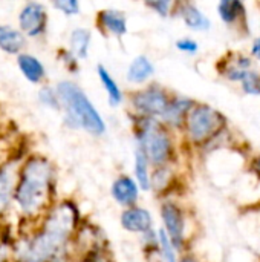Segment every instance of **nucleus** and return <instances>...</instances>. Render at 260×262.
<instances>
[{"instance_id":"nucleus-26","label":"nucleus","mask_w":260,"mask_h":262,"mask_svg":"<svg viewBox=\"0 0 260 262\" xmlns=\"http://www.w3.org/2000/svg\"><path fill=\"white\" fill-rule=\"evenodd\" d=\"M147 6L153 8V9H155L158 14H161V15H167L169 8L172 6V3L167 2V0H156V2H147Z\"/></svg>"},{"instance_id":"nucleus-8","label":"nucleus","mask_w":260,"mask_h":262,"mask_svg":"<svg viewBox=\"0 0 260 262\" xmlns=\"http://www.w3.org/2000/svg\"><path fill=\"white\" fill-rule=\"evenodd\" d=\"M162 220L173 247H181L184 241V218L182 212L172 203L162 206Z\"/></svg>"},{"instance_id":"nucleus-29","label":"nucleus","mask_w":260,"mask_h":262,"mask_svg":"<svg viewBox=\"0 0 260 262\" xmlns=\"http://www.w3.org/2000/svg\"><path fill=\"white\" fill-rule=\"evenodd\" d=\"M254 166H256L257 172H259V173H260V158H257V160H256V164H254Z\"/></svg>"},{"instance_id":"nucleus-23","label":"nucleus","mask_w":260,"mask_h":262,"mask_svg":"<svg viewBox=\"0 0 260 262\" xmlns=\"http://www.w3.org/2000/svg\"><path fill=\"white\" fill-rule=\"evenodd\" d=\"M244 91L251 95H260V75L256 72H247L242 80Z\"/></svg>"},{"instance_id":"nucleus-18","label":"nucleus","mask_w":260,"mask_h":262,"mask_svg":"<svg viewBox=\"0 0 260 262\" xmlns=\"http://www.w3.org/2000/svg\"><path fill=\"white\" fill-rule=\"evenodd\" d=\"M192 104H193V103H192L190 100H185V98L173 101V103L169 106L167 112L164 114L166 120H167L170 124L179 126V124L184 121V117H185V115H187V112L190 111Z\"/></svg>"},{"instance_id":"nucleus-2","label":"nucleus","mask_w":260,"mask_h":262,"mask_svg":"<svg viewBox=\"0 0 260 262\" xmlns=\"http://www.w3.org/2000/svg\"><path fill=\"white\" fill-rule=\"evenodd\" d=\"M52 183V167L46 158H29L18 175L15 189V203L21 213L34 216L43 210L48 203Z\"/></svg>"},{"instance_id":"nucleus-25","label":"nucleus","mask_w":260,"mask_h":262,"mask_svg":"<svg viewBox=\"0 0 260 262\" xmlns=\"http://www.w3.org/2000/svg\"><path fill=\"white\" fill-rule=\"evenodd\" d=\"M40 100L44 104L51 106V107H58L60 106V98H58L57 91H52L49 88H44V89L40 91Z\"/></svg>"},{"instance_id":"nucleus-5","label":"nucleus","mask_w":260,"mask_h":262,"mask_svg":"<svg viewBox=\"0 0 260 262\" xmlns=\"http://www.w3.org/2000/svg\"><path fill=\"white\" fill-rule=\"evenodd\" d=\"M222 123V117L208 106H198L190 111L187 118L188 135L193 141L199 143L213 135Z\"/></svg>"},{"instance_id":"nucleus-20","label":"nucleus","mask_w":260,"mask_h":262,"mask_svg":"<svg viewBox=\"0 0 260 262\" xmlns=\"http://www.w3.org/2000/svg\"><path fill=\"white\" fill-rule=\"evenodd\" d=\"M147 160H149V157L146 155V152L143 149H138L135 152V175H136V180H138V183L141 184V187L144 190H147L150 187Z\"/></svg>"},{"instance_id":"nucleus-12","label":"nucleus","mask_w":260,"mask_h":262,"mask_svg":"<svg viewBox=\"0 0 260 262\" xmlns=\"http://www.w3.org/2000/svg\"><path fill=\"white\" fill-rule=\"evenodd\" d=\"M25 46V37L23 34L9 26V25H0V49L8 54H18Z\"/></svg>"},{"instance_id":"nucleus-1","label":"nucleus","mask_w":260,"mask_h":262,"mask_svg":"<svg viewBox=\"0 0 260 262\" xmlns=\"http://www.w3.org/2000/svg\"><path fill=\"white\" fill-rule=\"evenodd\" d=\"M77 224V210L72 204L63 203L57 206L31 241L23 246V262H51L66 246Z\"/></svg>"},{"instance_id":"nucleus-14","label":"nucleus","mask_w":260,"mask_h":262,"mask_svg":"<svg viewBox=\"0 0 260 262\" xmlns=\"http://www.w3.org/2000/svg\"><path fill=\"white\" fill-rule=\"evenodd\" d=\"M181 15L185 21V25L192 29L196 31H204L210 28V21L208 18L201 12V9H198L195 5L192 3H185L181 9Z\"/></svg>"},{"instance_id":"nucleus-4","label":"nucleus","mask_w":260,"mask_h":262,"mask_svg":"<svg viewBox=\"0 0 260 262\" xmlns=\"http://www.w3.org/2000/svg\"><path fill=\"white\" fill-rule=\"evenodd\" d=\"M139 141L144 146L143 150L155 163L162 164L172 154V143L166 132H162L155 123L147 121L139 130Z\"/></svg>"},{"instance_id":"nucleus-21","label":"nucleus","mask_w":260,"mask_h":262,"mask_svg":"<svg viewBox=\"0 0 260 262\" xmlns=\"http://www.w3.org/2000/svg\"><path fill=\"white\" fill-rule=\"evenodd\" d=\"M219 15L225 23H233L244 14V5L238 0H224L218 6Z\"/></svg>"},{"instance_id":"nucleus-15","label":"nucleus","mask_w":260,"mask_h":262,"mask_svg":"<svg viewBox=\"0 0 260 262\" xmlns=\"http://www.w3.org/2000/svg\"><path fill=\"white\" fill-rule=\"evenodd\" d=\"M153 64L150 63V60L144 55L136 57L127 71V78L133 83H141L144 80H147L152 74H153Z\"/></svg>"},{"instance_id":"nucleus-19","label":"nucleus","mask_w":260,"mask_h":262,"mask_svg":"<svg viewBox=\"0 0 260 262\" xmlns=\"http://www.w3.org/2000/svg\"><path fill=\"white\" fill-rule=\"evenodd\" d=\"M98 77L104 86V89L107 91V95H109V101L110 104L116 106L121 103V91L116 84V81L112 78V75L107 72V69L104 66H98Z\"/></svg>"},{"instance_id":"nucleus-7","label":"nucleus","mask_w":260,"mask_h":262,"mask_svg":"<svg viewBox=\"0 0 260 262\" xmlns=\"http://www.w3.org/2000/svg\"><path fill=\"white\" fill-rule=\"evenodd\" d=\"M133 106L146 115H164L170 104L161 89L150 88L133 97Z\"/></svg>"},{"instance_id":"nucleus-28","label":"nucleus","mask_w":260,"mask_h":262,"mask_svg":"<svg viewBox=\"0 0 260 262\" xmlns=\"http://www.w3.org/2000/svg\"><path fill=\"white\" fill-rule=\"evenodd\" d=\"M253 54H254V57H257L260 60V37L254 41V45H253Z\"/></svg>"},{"instance_id":"nucleus-22","label":"nucleus","mask_w":260,"mask_h":262,"mask_svg":"<svg viewBox=\"0 0 260 262\" xmlns=\"http://www.w3.org/2000/svg\"><path fill=\"white\" fill-rule=\"evenodd\" d=\"M158 239H159V246H161V250H162V256H164V261L166 262H176V256H175V250H173V244L170 241V238L167 236L166 232H159L158 235Z\"/></svg>"},{"instance_id":"nucleus-17","label":"nucleus","mask_w":260,"mask_h":262,"mask_svg":"<svg viewBox=\"0 0 260 262\" xmlns=\"http://www.w3.org/2000/svg\"><path fill=\"white\" fill-rule=\"evenodd\" d=\"M90 43V32L84 28H78L70 34V52L77 58H84L87 55Z\"/></svg>"},{"instance_id":"nucleus-27","label":"nucleus","mask_w":260,"mask_h":262,"mask_svg":"<svg viewBox=\"0 0 260 262\" xmlns=\"http://www.w3.org/2000/svg\"><path fill=\"white\" fill-rule=\"evenodd\" d=\"M178 49H181L184 52H196L198 43L195 40H190V38H182L178 41Z\"/></svg>"},{"instance_id":"nucleus-3","label":"nucleus","mask_w":260,"mask_h":262,"mask_svg":"<svg viewBox=\"0 0 260 262\" xmlns=\"http://www.w3.org/2000/svg\"><path fill=\"white\" fill-rule=\"evenodd\" d=\"M57 94L60 103L66 109L67 120L74 126L83 127L93 135H101L106 130L101 115L77 84L70 81H61L57 86Z\"/></svg>"},{"instance_id":"nucleus-24","label":"nucleus","mask_w":260,"mask_h":262,"mask_svg":"<svg viewBox=\"0 0 260 262\" xmlns=\"http://www.w3.org/2000/svg\"><path fill=\"white\" fill-rule=\"evenodd\" d=\"M54 6H55L57 9H60L61 12L67 14V15L78 14V11H80V5H78V2H75V0H58V2L54 3Z\"/></svg>"},{"instance_id":"nucleus-30","label":"nucleus","mask_w":260,"mask_h":262,"mask_svg":"<svg viewBox=\"0 0 260 262\" xmlns=\"http://www.w3.org/2000/svg\"><path fill=\"white\" fill-rule=\"evenodd\" d=\"M181 262H196V261H195L193 258H190V256H187V258H184V259H182V261H181Z\"/></svg>"},{"instance_id":"nucleus-13","label":"nucleus","mask_w":260,"mask_h":262,"mask_svg":"<svg viewBox=\"0 0 260 262\" xmlns=\"http://www.w3.org/2000/svg\"><path fill=\"white\" fill-rule=\"evenodd\" d=\"M17 61H18V68L26 80H29L31 83H40L43 80L44 68L37 57H34L31 54H20Z\"/></svg>"},{"instance_id":"nucleus-9","label":"nucleus","mask_w":260,"mask_h":262,"mask_svg":"<svg viewBox=\"0 0 260 262\" xmlns=\"http://www.w3.org/2000/svg\"><path fill=\"white\" fill-rule=\"evenodd\" d=\"M121 224L126 230L133 233H146L150 232L152 227V215L144 209H129L121 215Z\"/></svg>"},{"instance_id":"nucleus-10","label":"nucleus","mask_w":260,"mask_h":262,"mask_svg":"<svg viewBox=\"0 0 260 262\" xmlns=\"http://www.w3.org/2000/svg\"><path fill=\"white\" fill-rule=\"evenodd\" d=\"M15 167L12 164H5L0 167V213L5 212L15 195Z\"/></svg>"},{"instance_id":"nucleus-11","label":"nucleus","mask_w":260,"mask_h":262,"mask_svg":"<svg viewBox=\"0 0 260 262\" xmlns=\"http://www.w3.org/2000/svg\"><path fill=\"white\" fill-rule=\"evenodd\" d=\"M112 195L113 198L123 204V206H130L138 200V186L136 183L129 178V177H121L118 178L113 186H112Z\"/></svg>"},{"instance_id":"nucleus-16","label":"nucleus","mask_w":260,"mask_h":262,"mask_svg":"<svg viewBox=\"0 0 260 262\" xmlns=\"http://www.w3.org/2000/svg\"><path fill=\"white\" fill-rule=\"evenodd\" d=\"M100 20H101V23H103V26L106 29H109L110 32H113L116 35H123L127 31L126 17L120 11H113V9L103 11L101 15H100Z\"/></svg>"},{"instance_id":"nucleus-6","label":"nucleus","mask_w":260,"mask_h":262,"mask_svg":"<svg viewBox=\"0 0 260 262\" xmlns=\"http://www.w3.org/2000/svg\"><path fill=\"white\" fill-rule=\"evenodd\" d=\"M48 21V12L44 5L37 2L26 3L18 14V25L21 31L29 37H38L44 32Z\"/></svg>"}]
</instances>
